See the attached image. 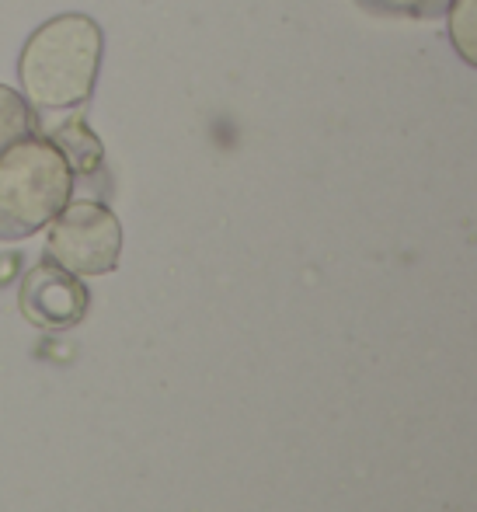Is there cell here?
<instances>
[{"mask_svg":"<svg viewBox=\"0 0 477 512\" xmlns=\"http://www.w3.org/2000/svg\"><path fill=\"white\" fill-rule=\"evenodd\" d=\"M21 314L39 328H70L88 314V290L81 276L46 258L21 279Z\"/></svg>","mask_w":477,"mask_h":512,"instance_id":"4","label":"cell"},{"mask_svg":"<svg viewBox=\"0 0 477 512\" xmlns=\"http://www.w3.org/2000/svg\"><path fill=\"white\" fill-rule=\"evenodd\" d=\"M35 129H39V122H35L32 102L14 88L0 84V150H7L21 136H32Z\"/></svg>","mask_w":477,"mask_h":512,"instance_id":"5","label":"cell"},{"mask_svg":"<svg viewBox=\"0 0 477 512\" xmlns=\"http://www.w3.org/2000/svg\"><path fill=\"white\" fill-rule=\"evenodd\" d=\"M105 56V32L88 14H60L28 35L18 60L21 91L35 108H77L91 98Z\"/></svg>","mask_w":477,"mask_h":512,"instance_id":"1","label":"cell"},{"mask_svg":"<svg viewBox=\"0 0 477 512\" xmlns=\"http://www.w3.org/2000/svg\"><path fill=\"white\" fill-rule=\"evenodd\" d=\"M363 11L383 14V18H418V21H436L450 11L453 0H356Z\"/></svg>","mask_w":477,"mask_h":512,"instance_id":"6","label":"cell"},{"mask_svg":"<svg viewBox=\"0 0 477 512\" xmlns=\"http://www.w3.org/2000/svg\"><path fill=\"white\" fill-rule=\"evenodd\" d=\"M450 39L457 53L477 67V0H453L450 4Z\"/></svg>","mask_w":477,"mask_h":512,"instance_id":"7","label":"cell"},{"mask_svg":"<svg viewBox=\"0 0 477 512\" xmlns=\"http://www.w3.org/2000/svg\"><path fill=\"white\" fill-rule=\"evenodd\" d=\"M46 255L74 276H105L119 265L122 227L101 203H67L49 223Z\"/></svg>","mask_w":477,"mask_h":512,"instance_id":"3","label":"cell"},{"mask_svg":"<svg viewBox=\"0 0 477 512\" xmlns=\"http://www.w3.org/2000/svg\"><path fill=\"white\" fill-rule=\"evenodd\" d=\"M74 192V168L56 143L21 136L0 150V241H21L56 220Z\"/></svg>","mask_w":477,"mask_h":512,"instance_id":"2","label":"cell"}]
</instances>
